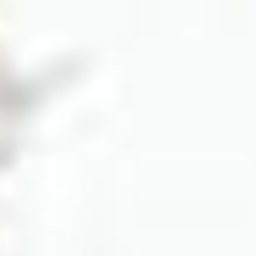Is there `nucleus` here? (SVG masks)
<instances>
[]
</instances>
